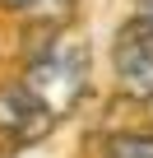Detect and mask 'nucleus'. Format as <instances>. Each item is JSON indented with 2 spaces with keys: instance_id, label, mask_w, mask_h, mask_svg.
<instances>
[{
  "instance_id": "f257e3e1",
  "label": "nucleus",
  "mask_w": 153,
  "mask_h": 158,
  "mask_svg": "<svg viewBox=\"0 0 153 158\" xmlns=\"http://www.w3.org/2000/svg\"><path fill=\"white\" fill-rule=\"evenodd\" d=\"M19 89H23V98L56 126L60 116H70L74 107H79V98H84V89H88V51H84V42H51L46 51H37L33 60H28V70H23V79H19Z\"/></svg>"
},
{
  "instance_id": "f03ea898",
  "label": "nucleus",
  "mask_w": 153,
  "mask_h": 158,
  "mask_svg": "<svg viewBox=\"0 0 153 158\" xmlns=\"http://www.w3.org/2000/svg\"><path fill=\"white\" fill-rule=\"evenodd\" d=\"M111 60H116V79L121 89L139 102L153 98V28L130 19L121 33H116V47H111Z\"/></svg>"
},
{
  "instance_id": "7ed1b4c3",
  "label": "nucleus",
  "mask_w": 153,
  "mask_h": 158,
  "mask_svg": "<svg viewBox=\"0 0 153 158\" xmlns=\"http://www.w3.org/2000/svg\"><path fill=\"white\" fill-rule=\"evenodd\" d=\"M0 130H5L14 144H33V139H42L51 130V121L23 98L19 84H10V89H0Z\"/></svg>"
},
{
  "instance_id": "20e7f679",
  "label": "nucleus",
  "mask_w": 153,
  "mask_h": 158,
  "mask_svg": "<svg viewBox=\"0 0 153 158\" xmlns=\"http://www.w3.org/2000/svg\"><path fill=\"white\" fill-rule=\"evenodd\" d=\"M5 5L23 19H42V23H56L74 10V0H5Z\"/></svg>"
},
{
  "instance_id": "39448f33",
  "label": "nucleus",
  "mask_w": 153,
  "mask_h": 158,
  "mask_svg": "<svg viewBox=\"0 0 153 158\" xmlns=\"http://www.w3.org/2000/svg\"><path fill=\"white\" fill-rule=\"evenodd\" d=\"M102 158H153V135H116L102 144Z\"/></svg>"
},
{
  "instance_id": "423d86ee",
  "label": "nucleus",
  "mask_w": 153,
  "mask_h": 158,
  "mask_svg": "<svg viewBox=\"0 0 153 158\" xmlns=\"http://www.w3.org/2000/svg\"><path fill=\"white\" fill-rule=\"evenodd\" d=\"M139 23H148V28H153V0H144V5H139Z\"/></svg>"
}]
</instances>
